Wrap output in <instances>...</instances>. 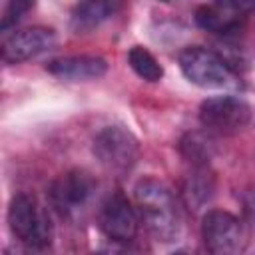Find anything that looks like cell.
<instances>
[{"label": "cell", "mask_w": 255, "mask_h": 255, "mask_svg": "<svg viewBox=\"0 0 255 255\" xmlns=\"http://www.w3.org/2000/svg\"><path fill=\"white\" fill-rule=\"evenodd\" d=\"M133 201L139 221L155 241L171 243L179 239L181 211L169 185L155 177H141L133 185Z\"/></svg>", "instance_id": "1"}, {"label": "cell", "mask_w": 255, "mask_h": 255, "mask_svg": "<svg viewBox=\"0 0 255 255\" xmlns=\"http://www.w3.org/2000/svg\"><path fill=\"white\" fill-rule=\"evenodd\" d=\"M8 227L18 241L32 249H44L52 241L50 217L28 193H16L10 199Z\"/></svg>", "instance_id": "2"}, {"label": "cell", "mask_w": 255, "mask_h": 255, "mask_svg": "<svg viewBox=\"0 0 255 255\" xmlns=\"http://www.w3.org/2000/svg\"><path fill=\"white\" fill-rule=\"evenodd\" d=\"M94 157L112 175H126L139 157L135 135L124 126H106L92 143Z\"/></svg>", "instance_id": "3"}, {"label": "cell", "mask_w": 255, "mask_h": 255, "mask_svg": "<svg viewBox=\"0 0 255 255\" xmlns=\"http://www.w3.org/2000/svg\"><path fill=\"white\" fill-rule=\"evenodd\" d=\"M179 68L183 76L199 88L221 90L237 86V76L229 68V64L215 52L201 46H189L181 50Z\"/></svg>", "instance_id": "4"}, {"label": "cell", "mask_w": 255, "mask_h": 255, "mask_svg": "<svg viewBox=\"0 0 255 255\" xmlns=\"http://www.w3.org/2000/svg\"><path fill=\"white\" fill-rule=\"evenodd\" d=\"M251 108L237 96H211L199 106V122L203 129L217 135H235L247 128Z\"/></svg>", "instance_id": "5"}, {"label": "cell", "mask_w": 255, "mask_h": 255, "mask_svg": "<svg viewBox=\"0 0 255 255\" xmlns=\"http://www.w3.org/2000/svg\"><path fill=\"white\" fill-rule=\"evenodd\" d=\"M98 189L96 177L82 167L70 169L50 185L52 207L66 219L76 217L94 197Z\"/></svg>", "instance_id": "6"}, {"label": "cell", "mask_w": 255, "mask_h": 255, "mask_svg": "<svg viewBox=\"0 0 255 255\" xmlns=\"http://www.w3.org/2000/svg\"><path fill=\"white\" fill-rule=\"evenodd\" d=\"M205 249L215 255H231L243 249V225L239 217L223 209H209L201 219Z\"/></svg>", "instance_id": "7"}, {"label": "cell", "mask_w": 255, "mask_h": 255, "mask_svg": "<svg viewBox=\"0 0 255 255\" xmlns=\"http://www.w3.org/2000/svg\"><path fill=\"white\" fill-rule=\"evenodd\" d=\"M100 229L102 233L116 243H131L137 235L139 217L133 211L128 197L122 193H112L100 207Z\"/></svg>", "instance_id": "8"}, {"label": "cell", "mask_w": 255, "mask_h": 255, "mask_svg": "<svg viewBox=\"0 0 255 255\" xmlns=\"http://www.w3.org/2000/svg\"><path fill=\"white\" fill-rule=\"evenodd\" d=\"M56 44V34L50 28L34 26L24 28L14 34H10L2 42V60L6 64H20L30 58H36Z\"/></svg>", "instance_id": "9"}, {"label": "cell", "mask_w": 255, "mask_h": 255, "mask_svg": "<svg viewBox=\"0 0 255 255\" xmlns=\"http://www.w3.org/2000/svg\"><path fill=\"white\" fill-rule=\"evenodd\" d=\"M46 70L68 82H92L100 80L108 72V62L100 56H64L46 64Z\"/></svg>", "instance_id": "10"}, {"label": "cell", "mask_w": 255, "mask_h": 255, "mask_svg": "<svg viewBox=\"0 0 255 255\" xmlns=\"http://www.w3.org/2000/svg\"><path fill=\"white\" fill-rule=\"evenodd\" d=\"M126 0H80L70 16V28L76 34H88L114 18Z\"/></svg>", "instance_id": "11"}, {"label": "cell", "mask_w": 255, "mask_h": 255, "mask_svg": "<svg viewBox=\"0 0 255 255\" xmlns=\"http://www.w3.org/2000/svg\"><path fill=\"white\" fill-rule=\"evenodd\" d=\"M191 169L193 171L181 183V199L191 211H197L213 199L215 181L207 167H191Z\"/></svg>", "instance_id": "12"}, {"label": "cell", "mask_w": 255, "mask_h": 255, "mask_svg": "<svg viewBox=\"0 0 255 255\" xmlns=\"http://www.w3.org/2000/svg\"><path fill=\"white\" fill-rule=\"evenodd\" d=\"M179 153L191 167H209L215 155V139L209 131H187L179 141Z\"/></svg>", "instance_id": "13"}, {"label": "cell", "mask_w": 255, "mask_h": 255, "mask_svg": "<svg viewBox=\"0 0 255 255\" xmlns=\"http://www.w3.org/2000/svg\"><path fill=\"white\" fill-rule=\"evenodd\" d=\"M195 22H197V26H201V28L207 30V32L227 36V34H233V32L239 30L241 18L231 16V14L219 10V8L213 4V6H201V8H197V12H195Z\"/></svg>", "instance_id": "14"}, {"label": "cell", "mask_w": 255, "mask_h": 255, "mask_svg": "<svg viewBox=\"0 0 255 255\" xmlns=\"http://www.w3.org/2000/svg\"><path fill=\"white\" fill-rule=\"evenodd\" d=\"M128 64L129 68L145 82H159L163 78V68L161 64L153 58V54L149 50H145L143 46H133L128 52Z\"/></svg>", "instance_id": "15"}, {"label": "cell", "mask_w": 255, "mask_h": 255, "mask_svg": "<svg viewBox=\"0 0 255 255\" xmlns=\"http://www.w3.org/2000/svg\"><path fill=\"white\" fill-rule=\"evenodd\" d=\"M32 6H34V0H8V6L2 16V30H8L10 26H14Z\"/></svg>", "instance_id": "16"}, {"label": "cell", "mask_w": 255, "mask_h": 255, "mask_svg": "<svg viewBox=\"0 0 255 255\" xmlns=\"http://www.w3.org/2000/svg\"><path fill=\"white\" fill-rule=\"evenodd\" d=\"M215 6L231 16L243 18L245 14L255 10V0H215Z\"/></svg>", "instance_id": "17"}, {"label": "cell", "mask_w": 255, "mask_h": 255, "mask_svg": "<svg viewBox=\"0 0 255 255\" xmlns=\"http://www.w3.org/2000/svg\"><path fill=\"white\" fill-rule=\"evenodd\" d=\"M241 205H243L245 219L251 225H255V185L243 189V193H241Z\"/></svg>", "instance_id": "18"}, {"label": "cell", "mask_w": 255, "mask_h": 255, "mask_svg": "<svg viewBox=\"0 0 255 255\" xmlns=\"http://www.w3.org/2000/svg\"><path fill=\"white\" fill-rule=\"evenodd\" d=\"M159 2H169V0H159Z\"/></svg>", "instance_id": "19"}]
</instances>
